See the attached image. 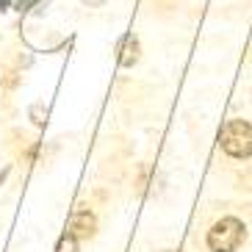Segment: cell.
Segmentation results:
<instances>
[{"label":"cell","instance_id":"cell-1","mask_svg":"<svg viewBox=\"0 0 252 252\" xmlns=\"http://www.w3.org/2000/svg\"><path fill=\"white\" fill-rule=\"evenodd\" d=\"M244 238H247L244 222L236 219V216H224V219H219L214 227L208 230L205 244L211 252H236L244 244Z\"/></svg>","mask_w":252,"mask_h":252},{"label":"cell","instance_id":"cell-2","mask_svg":"<svg viewBox=\"0 0 252 252\" xmlns=\"http://www.w3.org/2000/svg\"><path fill=\"white\" fill-rule=\"evenodd\" d=\"M219 147L233 158L252 156V125L244 119H230L219 133Z\"/></svg>","mask_w":252,"mask_h":252},{"label":"cell","instance_id":"cell-3","mask_svg":"<svg viewBox=\"0 0 252 252\" xmlns=\"http://www.w3.org/2000/svg\"><path fill=\"white\" fill-rule=\"evenodd\" d=\"M67 233H72V236H92L94 233V216H92V211H86V208H78L72 214V219H69V230Z\"/></svg>","mask_w":252,"mask_h":252},{"label":"cell","instance_id":"cell-4","mask_svg":"<svg viewBox=\"0 0 252 252\" xmlns=\"http://www.w3.org/2000/svg\"><path fill=\"white\" fill-rule=\"evenodd\" d=\"M56 252H78V236H72V233H64L59 241V247H56Z\"/></svg>","mask_w":252,"mask_h":252}]
</instances>
